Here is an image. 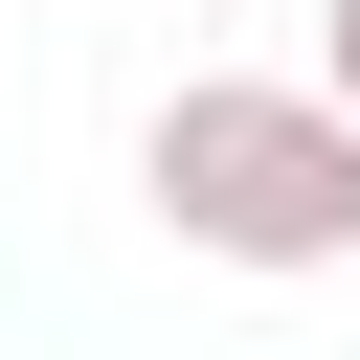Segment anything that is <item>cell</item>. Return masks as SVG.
Instances as JSON below:
<instances>
[{"label":"cell","mask_w":360,"mask_h":360,"mask_svg":"<svg viewBox=\"0 0 360 360\" xmlns=\"http://www.w3.org/2000/svg\"><path fill=\"white\" fill-rule=\"evenodd\" d=\"M135 202L202 270H360V112L315 68H180L135 112Z\"/></svg>","instance_id":"obj_1"},{"label":"cell","mask_w":360,"mask_h":360,"mask_svg":"<svg viewBox=\"0 0 360 360\" xmlns=\"http://www.w3.org/2000/svg\"><path fill=\"white\" fill-rule=\"evenodd\" d=\"M315 90H338V112H360V0H315Z\"/></svg>","instance_id":"obj_2"}]
</instances>
